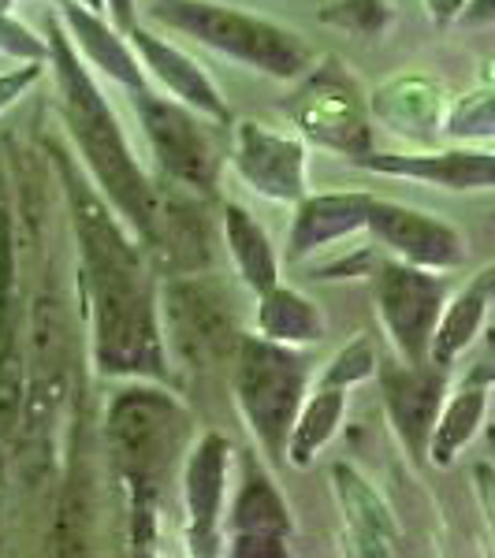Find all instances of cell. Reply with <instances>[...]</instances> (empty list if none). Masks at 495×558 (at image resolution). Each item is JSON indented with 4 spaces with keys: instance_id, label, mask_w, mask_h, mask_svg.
Returning a JSON list of instances; mask_svg holds the SVG:
<instances>
[{
    "instance_id": "cell-1",
    "label": "cell",
    "mask_w": 495,
    "mask_h": 558,
    "mask_svg": "<svg viewBox=\"0 0 495 558\" xmlns=\"http://www.w3.org/2000/svg\"><path fill=\"white\" fill-rule=\"evenodd\" d=\"M49 153L60 172V183H64L79 250H83V283L89 302V336H94L97 373L165 380V336H160L157 302H153L138 242L108 213L105 197L75 172L68 153L60 146H49Z\"/></svg>"
},
{
    "instance_id": "cell-2",
    "label": "cell",
    "mask_w": 495,
    "mask_h": 558,
    "mask_svg": "<svg viewBox=\"0 0 495 558\" xmlns=\"http://www.w3.org/2000/svg\"><path fill=\"white\" fill-rule=\"evenodd\" d=\"M186 436H191V413L157 387H131L108 407V462L128 502L134 551H149L157 539L168 476L183 454Z\"/></svg>"
},
{
    "instance_id": "cell-3",
    "label": "cell",
    "mask_w": 495,
    "mask_h": 558,
    "mask_svg": "<svg viewBox=\"0 0 495 558\" xmlns=\"http://www.w3.org/2000/svg\"><path fill=\"white\" fill-rule=\"evenodd\" d=\"M45 45H49L52 71H57L60 97H64L71 138L83 149L86 168L94 172L108 205L128 220L134 235L146 242L153 228V213H157V191L142 175L138 160L131 157V146L123 138L120 123H116L112 108H108L101 89L89 78V71L79 64V52L71 49V38L64 34L60 20L49 23V41Z\"/></svg>"
},
{
    "instance_id": "cell-4",
    "label": "cell",
    "mask_w": 495,
    "mask_h": 558,
    "mask_svg": "<svg viewBox=\"0 0 495 558\" xmlns=\"http://www.w3.org/2000/svg\"><path fill=\"white\" fill-rule=\"evenodd\" d=\"M26 387L20 428H15V465L26 481H41L52 462L57 428L71 399V317L60 291L49 283L31 302V339H26Z\"/></svg>"
},
{
    "instance_id": "cell-5",
    "label": "cell",
    "mask_w": 495,
    "mask_h": 558,
    "mask_svg": "<svg viewBox=\"0 0 495 558\" xmlns=\"http://www.w3.org/2000/svg\"><path fill=\"white\" fill-rule=\"evenodd\" d=\"M153 15L172 31L191 34L209 49L273 78H294L310 68V49L299 41V34L236 8H220L209 0H157Z\"/></svg>"
},
{
    "instance_id": "cell-6",
    "label": "cell",
    "mask_w": 495,
    "mask_h": 558,
    "mask_svg": "<svg viewBox=\"0 0 495 558\" xmlns=\"http://www.w3.org/2000/svg\"><path fill=\"white\" fill-rule=\"evenodd\" d=\"M305 357L294 347L261 336H242L236 347V399L265 454L283 462L287 432L305 395Z\"/></svg>"
},
{
    "instance_id": "cell-7",
    "label": "cell",
    "mask_w": 495,
    "mask_h": 558,
    "mask_svg": "<svg viewBox=\"0 0 495 558\" xmlns=\"http://www.w3.org/2000/svg\"><path fill=\"white\" fill-rule=\"evenodd\" d=\"M291 120L299 123L310 142L336 149L343 157H362L373 149V128H369L365 101L354 78L336 60H324L313 71L291 101Z\"/></svg>"
},
{
    "instance_id": "cell-8",
    "label": "cell",
    "mask_w": 495,
    "mask_h": 558,
    "mask_svg": "<svg viewBox=\"0 0 495 558\" xmlns=\"http://www.w3.org/2000/svg\"><path fill=\"white\" fill-rule=\"evenodd\" d=\"M134 108H138L142 131H146L160 168L179 186H186V191L213 194L220 157H216V146L209 142V134L202 131V123H197L191 108L165 101V97H153L146 89H134Z\"/></svg>"
},
{
    "instance_id": "cell-9",
    "label": "cell",
    "mask_w": 495,
    "mask_h": 558,
    "mask_svg": "<svg viewBox=\"0 0 495 558\" xmlns=\"http://www.w3.org/2000/svg\"><path fill=\"white\" fill-rule=\"evenodd\" d=\"M376 310L395 347L407 354L410 365L428 362V339L444 310V279L410 260H388L373 276Z\"/></svg>"
},
{
    "instance_id": "cell-10",
    "label": "cell",
    "mask_w": 495,
    "mask_h": 558,
    "mask_svg": "<svg viewBox=\"0 0 495 558\" xmlns=\"http://www.w3.org/2000/svg\"><path fill=\"white\" fill-rule=\"evenodd\" d=\"M165 313H168L172 343L191 365H216L242 339L236 331V320H231V302L224 299L220 287L202 279L197 272L176 279L168 287Z\"/></svg>"
},
{
    "instance_id": "cell-11",
    "label": "cell",
    "mask_w": 495,
    "mask_h": 558,
    "mask_svg": "<svg viewBox=\"0 0 495 558\" xmlns=\"http://www.w3.org/2000/svg\"><path fill=\"white\" fill-rule=\"evenodd\" d=\"M365 228L388 250H395L402 260L428 272H444V268H458L466 260V242L455 228H447L444 220L407 209V205L376 202L365 213Z\"/></svg>"
},
{
    "instance_id": "cell-12",
    "label": "cell",
    "mask_w": 495,
    "mask_h": 558,
    "mask_svg": "<svg viewBox=\"0 0 495 558\" xmlns=\"http://www.w3.org/2000/svg\"><path fill=\"white\" fill-rule=\"evenodd\" d=\"M236 168L261 197L273 202L305 197V146L299 138L268 131L265 123H236Z\"/></svg>"
},
{
    "instance_id": "cell-13",
    "label": "cell",
    "mask_w": 495,
    "mask_h": 558,
    "mask_svg": "<svg viewBox=\"0 0 495 558\" xmlns=\"http://www.w3.org/2000/svg\"><path fill=\"white\" fill-rule=\"evenodd\" d=\"M231 447L220 432H205L186 454L183 502H186V544L191 555H213L220 539L224 484H228Z\"/></svg>"
},
{
    "instance_id": "cell-14",
    "label": "cell",
    "mask_w": 495,
    "mask_h": 558,
    "mask_svg": "<svg viewBox=\"0 0 495 558\" xmlns=\"http://www.w3.org/2000/svg\"><path fill=\"white\" fill-rule=\"evenodd\" d=\"M354 165L381 175H402L447 191H488L495 183V157L488 149H447V153H362Z\"/></svg>"
},
{
    "instance_id": "cell-15",
    "label": "cell",
    "mask_w": 495,
    "mask_h": 558,
    "mask_svg": "<svg viewBox=\"0 0 495 558\" xmlns=\"http://www.w3.org/2000/svg\"><path fill=\"white\" fill-rule=\"evenodd\" d=\"M447 395V368L421 362L407 368H388L384 373V402L395 421V432L402 436L407 451L413 458H425L428 432L436 421L439 407H444Z\"/></svg>"
},
{
    "instance_id": "cell-16",
    "label": "cell",
    "mask_w": 495,
    "mask_h": 558,
    "mask_svg": "<svg viewBox=\"0 0 495 558\" xmlns=\"http://www.w3.org/2000/svg\"><path fill=\"white\" fill-rule=\"evenodd\" d=\"M131 45H134V52L142 57V64H146L153 75L160 78L172 94L179 97V105H186L191 112H202V116H209V120L216 123H228L231 120V112H228V105H224V97H220V89L213 86V78L205 75L202 68L194 64L186 52H179L176 45H168V41H160L157 34H149V31H138V26H131Z\"/></svg>"
},
{
    "instance_id": "cell-17",
    "label": "cell",
    "mask_w": 495,
    "mask_h": 558,
    "mask_svg": "<svg viewBox=\"0 0 495 558\" xmlns=\"http://www.w3.org/2000/svg\"><path fill=\"white\" fill-rule=\"evenodd\" d=\"M146 246L153 250L157 265L172 276H191L209 265V231H205L197 205L183 202V197L157 194V213H153Z\"/></svg>"
},
{
    "instance_id": "cell-18",
    "label": "cell",
    "mask_w": 495,
    "mask_h": 558,
    "mask_svg": "<svg viewBox=\"0 0 495 558\" xmlns=\"http://www.w3.org/2000/svg\"><path fill=\"white\" fill-rule=\"evenodd\" d=\"M60 26L68 31V38L86 52V60L97 71H105L112 83L128 86L131 94L142 89V68L138 57L131 52V45L120 38V31H112L101 12H89L79 0H60Z\"/></svg>"
},
{
    "instance_id": "cell-19",
    "label": "cell",
    "mask_w": 495,
    "mask_h": 558,
    "mask_svg": "<svg viewBox=\"0 0 495 558\" xmlns=\"http://www.w3.org/2000/svg\"><path fill=\"white\" fill-rule=\"evenodd\" d=\"M373 205V194H317L302 197L299 216L291 228V257H305L313 250L328 246L336 239L354 235L365 228V213Z\"/></svg>"
},
{
    "instance_id": "cell-20",
    "label": "cell",
    "mask_w": 495,
    "mask_h": 558,
    "mask_svg": "<svg viewBox=\"0 0 495 558\" xmlns=\"http://www.w3.org/2000/svg\"><path fill=\"white\" fill-rule=\"evenodd\" d=\"M369 108L388 131L407 134V138H428L439 128V116H444V94L428 78L402 75L376 89Z\"/></svg>"
},
{
    "instance_id": "cell-21",
    "label": "cell",
    "mask_w": 495,
    "mask_h": 558,
    "mask_svg": "<svg viewBox=\"0 0 495 558\" xmlns=\"http://www.w3.org/2000/svg\"><path fill=\"white\" fill-rule=\"evenodd\" d=\"M331 481H336L339 507H343V514L350 521V529H354L362 551L365 555H391L395 539H399V529H395V518H391V510L384 507L381 495L369 488L350 465H336V470H331Z\"/></svg>"
},
{
    "instance_id": "cell-22",
    "label": "cell",
    "mask_w": 495,
    "mask_h": 558,
    "mask_svg": "<svg viewBox=\"0 0 495 558\" xmlns=\"http://www.w3.org/2000/svg\"><path fill=\"white\" fill-rule=\"evenodd\" d=\"M484 410H488V373L481 368L462 391L451 395V402L439 407L436 421H432L428 447H425V454L432 462L451 465L455 454L476 436V428H481V421H484Z\"/></svg>"
},
{
    "instance_id": "cell-23",
    "label": "cell",
    "mask_w": 495,
    "mask_h": 558,
    "mask_svg": "<svg viewBox=\"0 0 495 558\" xmlns=\"http://www.w3.org/2000/svg\"><path fill=\"white\" fill-rule=\"evenodd\" d=\"M492 276H495L492 268H484V272L476 276L451 305L439 310V320H436L432 339H428V362L432 365L447 368L476 339V331H481V324H484V313H488Z\"/></svg>"
},
{
    "instance_id": "cell-24",
    "label": "cell",
    "mask_w": 495,
    "mask_h": 558,
    "mask_svg": "<svg viewBox=\"0 0 495 558\" xmlns=\"http://www.w3.org/2000/svg\"><path fill=\"white\" fill-rule=\"evenodd\" d=\"M231 536H261V539H287L291 536V518H287V502L280 499L276 484L246 462V476L236 495V507L228 518Z\"/></svg>"
},
{
    "instance_id": "cell-25",
    "label": "cell",
    "mask_w": 495,
    "mask_h": 558,
    "mask_svg": "<svg viewBox=\"0 0 495 558\" xmlns=\"http://www.w3.org/2000/svg\"><path fill=\"white\" fill-rule=\"evenodd\" d=\"M257 328L261 339H273L283 347H305L324 339V317L310 299H302L299 291H287V287H268L261 291L257 305Z\"/></svg>"
},
{
    "instance_id": "cell-26",
    "label": "cell",
    "mask_w": 495,
    "mask_h": 558,
    "mask_svg": "<svg viewBox=\"0 0 495 558\" xmlns=\"http://www.w3.org/2000/svg\"><path fill=\"white\" fill-rule=\"evenodd\" d=\"M347 413V391L343 387H321L310 402H302L299 413L291 421V432H287V451L283 458H291L294 465H310L317 451L328 447V439L336 436L339 421Z\"/></svg>"
},
{
    "instance_id": "cell-27",
    "label": "cell",
    "mask_w": 495,
    "mask_h": 558,
    "mask_svg": "<svg viewBox=\"0 0 495 558\" xmlns=\"http://www.w3.org/2000/svg\"><path fill=\"white\" fill-rule=\"evenodd\" d=\"M224 235H228V250L236 257L239 276L246 279V287H254L261 294L280 283V260H276L273 242H268V235L257 228V220L246 209H239V205L224 209Z\"/></svg>"
},
{
    "instance_id": "cell-28",
    "label": "cell",
    "mask_w": 495,
    "mask_h": 558,
    "mask_svg": "<svg viewBox=\"0 0 495 558\" xmlns=\"http://www.w3.org/2000/svg\"><path fill=\"white\" fill-rule=\"evenodd\" d=\"M447 134L466 142H488L495 134V112H492V89H476L462 97L451 116H447Z\"/></svg>"
},
{
    "instance_id": "cell-29",
    "label": "cell",
    "mask_w": 495,
    "mask_h": 558,
    "mask_svg": "<svg viewBox=\"0 0 495 558\" xmlns=\"http://www.w3.org/2000/svg\"><path fill=\"white\" fill-rule=\"evenodd\" d=\"M321 20L339 26V31L358 34V38H373L388 23V8H384V0H339V4L324 8Z\"/></svg>"
},
{
    "instance_id": "cell-30",
    "label": "cell",
    "mask_w": 495,
    "mask_h": 558,
    "mask_svg": "<svg viewBox=\"0 0 495 558\" xmlns=\"http://www.w3.org/2000/svg\"><path fill=\"white\" fill-rule=\"evenodd\" d=\"M373 373H376L373 347H369V339H354V343L343 347L336 357H331V365L324 368L321 387H343V391H347V387L369 380Z\"/></svg>"
},
{
    "instance_id": "cell-31",
    "label": "cell",
    "mask_w": 495,
    "mask_h": 558,
    "mask_svg": "<svg viewBox=\"0 0 495 558\" xmlns=\"http://www.w3.org/2000/svg\"><path fill=\"white\" fill-rule=\"evenodd\" d=\"M0 52L23 60V64H31V60L41 64V60L49 57V45L41 38H34L23 23L12 20V0H0Z\"/></svg>"
},
{
    "instance_id": "cell-32",
    "label": "cell",
    "mask_w": 495,
    "mask_h": 558,
    "mask_svg": "<svg viewBox=\"0 0 495 558\" xmlns=\"http://www.w3.org/2000/svg\"><path fill=\"white\" fill-rule=\"evenodd\" d=\"M41 78V64H23L20 71H8V75H0V112H4L12 101H20V97L31 89L34 83Z\"/></svg>"
},
{
    "instance_id": "cell-33",
    "label": "cell",
    "mask_w": 495,
    "mask_h": 558,
    "mask_svg": "<svg viewBox=\"0 0 495 558\" xmlns=\"http://www.w3.org/2000/svg\"><path fill=\"white\" fill-rule=\"evenodd\" d=\"M236 558H280L287 555V539H261V536H231Z\"/></svg>"
},
{
    "instance_id": "cell-34",
    "label": "cell",
    "mask_w": 495,
    "mask_h": 558,
    "mask_svg": "<svg viewBox=\"0 0 495 558\" xmlns=\"http://www.w3.org/2000/svg\"><path fill=\"white\" fill-rule=\"evenodd\" d=\"M105 8L112 12V23L120 31H131L134 26V0H105Z\"/></svg>"
},
{
    "instance_id": "cell-35",
    "label": "cell",
    "mask_w": 495,
    "mask_h": 558,
    "mask_svg": "<svg viewBox=\"0 0 495 558\" xmlns=\"http://www.w3.org/2000/svg\"><path fill=\"white\" fill-rule=\"evenodd\" d=\"M428 12L436 15L439 23L455 20L458 12H462V0H428Z\"/></svg>"
},
{
    "instance_id": "cell-36",
    "label": "cell",
    "mask_w": 495,
    "mask_h": 558,
    "mask_svg": "<svg viewBox=\"0 0 495 558\" xmlns=\"http://www.w3.org/2000/svg\"><path fill=\"white\" fill-rule=\"evenodd\" d=\"M466 23H492V0H473L462 15Z\"/></svg>"
},
{
    "instance_id": "cell-37",
    "label": "cell",
    "mask_w": 495,
    "mask_h": 558,
    "mask_svg": "<svg viewBox=\"0 0 495 558\" xmlns=\"http://www.w3.org/2000/svg\"><path fill=\"white\" fill-rule=\"evenodd\" d=\"M79 4H86L89 12H105V0H79Z\"/></svg>"
}]
</instances>
